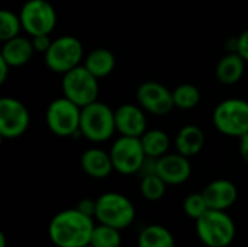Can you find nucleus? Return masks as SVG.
I'll return each instance as SVG.
<instances>
[{"label": "nucleus", "instance_id": "nucleus-18", "mask_svg": "<svg viewBox=\"0 0 248 247\" xmlns=\"http://www.w3.org/2000/svg\"><path fill=\"white\" fill-rule=\"evenodd\" d=\"M246 64L247 61L237 51H231L218 61L215 76L218 82L225 86L237 84L246 73Z\"/></svg>", "mask_w": 248, "mask_h": 247}, {"label": "nucleus", "instance_id": "nucleus-21", "mask_svg": "<svg viewBox=\"0 0 248 247\" xmlns=\"http://www.w3.org/2000/svg\"><path fill=\"white\" fill-rule=\"evenodd\" d=\"M138 247H176V240L167 227L150 224L140 231Z\"/></svg>", "mask_w": 248, "mask_h": 247}, {"label": "nucleus", "instance_id": "nucleus-20", "mask_svg": "<svg viewBox=\"0 0 248 247\" xmlns=\"http://www.w3.org/2000/svg\"><path fill=\"white\" fill-rule=\"evenodd\" d=\"M84 67L97 79L108 77L116 67V57L108 48H96L90 51L83 61Z\"/></svg>", "mask_w": 248, "mask_h": 247}, {"label": "nucleus", "instance_id": "nucleus-30", "mask_svg": "<svg viewBox=\"0 0 248 247\" xmlns=\"http://www.w3.org/2000/svg\"><path fill=\"white\" fill-rule=\"evenodd\" d=\"M77 210H80L83 214L89 215V217H93L96 215V199H90V198H83L81 201L77 202L76 205ZM96 220V218H94Z\"/></svg>", "mask_w": 248, "mask_h": 247}, {"label": "nucleus", "instance_id": "nucleus-7", "mask_svg": "<svg viewBox=\"0 0 248 247\" xmlns=\"http://www.w3.org/2000/svg\"><path fill=\"white\" fill-rule=\"evenodd\" d=\"M45 66L57 74H65L84 61L83 42L73 35H61L52 39L49 49L44 54Z\"/></svg>", "mask_w": 248, "mask_h": 247}, {"label": "nucleus", "instance_id": "nucleus-15", "mask_svg": "<svg viewBox=\"0 0 248 247\" xmlns=\"http://www.w3.org/2000/svg\"><path fill=\"white\" fill-rule=\"evenodd\" d=\"M202 194L209 210L221 211L230 210L238 198V189L235 183L228 179H215L209 182L202 191Z\"/></svg>", "mask_w": 248, "mask_h": 247}, {"label": "nucleus", "instance_id": "nucleus-16", "mask_svg": "<svg viewBox=\"0 0 248 247\" xmlns=\"http://www.w3.org/2000/svg\"><path fill=\"white\" fill-rule=\"evenodd\" d=\"M81 170L93 179H106L115 169L110 153L100 147H90L80 157Z\"/></svg>", "mask_w": 248, "mask_h": 247}, {"label": "nucleus", "instance_id": "nucleus-6", "mask_svg": "<svg viewBox=\"0 0 248 247\" xmlns=\"http://www.w3.org/2000/svg\"><path fill=\"white\" fill-rule=\"evenodd\" d=\"M212 122L218 132L240 138L248 132V100L231 98L219 102L212 112Z\"/></svg>", "mask_w": 248, "mask_h": 247}, {"label": "nucleus", "instance_id": "nucleus-23", "mask_svg": "<svg viewBox=\"0 0 248 247\" xmlns=\"http://www.w3.org/2000/svg\"><path fill=\"white\" fill-rule=\"evenodd\" d=\"M201 90L198 86L192 83H182L173 89V100L174 106L180 111H190L195 109L201 102Z\"/></svg>", "mask_w": 248, "mask_h": 247}, {"label": "nucleus", "instance_id": "nucleus-34", "mask_svg": "<svg viewBox=\"0 0 248 247\" xmlns=\"http://www.w3.org/2000/svg\"><path fill=\"white\" fill-rule=\"evenodd\" d=\"M83 247H93L92 245H86V246H83Z\"/></svg>", "mask_w": 248, "mask_h": 247}, {"label": "nucleus", "instance_id": "nucleus-33", "mask_svg": "<svg viewBox=\"0 0 248 247\" xmlns=\"http://www.w3.org/2000/svg\"><path fill=\"white\" fill-rule=\"evenodd\" d=\"M7 246V239H6V234L3 231H0V247Z\"/></svg>", "mask_w": 248, "mask_h": 247}, {"label": "nucleus", "instance_id": "nucleus-5", "mask_svg": "<svg viewBox=\"0 0 248 247\" xmlns=\"http://www.w3.org/2000/svg\"><path fill=\"white\" fill-rule=\"evenodd\" d=\"M96 221L115 227L128 229L135 220V207L132 201L119 192H105L96 199Z\"/></svg>", "mask_w": 248, "mask_h": 247}, {"label": "nucleus", "instance_id": "nucleus-31", "mask_svg": "<svg viewBox=\"0 0 248 247\" xmlns=\"http://www.w3.org/2000/svg\"><path fill=\"white\" fill-rule=\"evenodd\" d=\"M238 151H240L241 159L248 163V132L238 138Z\"/></svg>", "mask_w": 248, "mask_h": 247}, {"label": "nucleus", "instance_id": "nucleus-10", "mask_svg": "<svg viewBox=\"0 0 248 247\" xmlns=\"http://www.w3.org/2000/svg\"><path fill=\"white\" fill-rule=\"evenodd\" d=\"M109 153H110L115 172L121 175L140 173L144 165V160L147 159L141 138L138 137L119 135L113 141Z\"/></svg>", "mask_w": 248, "mask_h": 247}, {"label": "nucleus", "instance_id": "nucleus-24", "mask_svg": "<svg viewBox=\"0 0 248 247\" xmlns=\"http://www.w3.org/2000/svg\"><path fill=\"white\" fill-rule=\"evenodd\" d=\"M122 236L121 230L106 226V224H96L90 245L93 247H121Z\"/></svg>", "mask_w": 248, "mask_h": 247}, {"label": "nucleus", "instance_id": "nucleus-29", "mask_svg": "<svg viewBox=\"0 0 248 247\" xmlns=\"http://www.w3.org/2000/svg\"><path fill=\"white\" fill-rule=\"evenodd\" d=\"M235 51L248 63V28L235 39Z\"/></svg>", "mask_w": 248, "mask_h": 247}, {"label": "nucleus", "instance_id": "nucleus-28", "mask_svg": "<svg viewBox=\"0 0 248 247\" xmlns=\"http://www.w3.org/2000/svg\"><path fill=\"white\" fill-rule=\"evenodd\" d=\"M31 39H32L35 52H41V54H45L52 44V39L49 38V35H35V36H31Z\"/></svg>", "mask_w": 248, "mask_h": 247}, {"label": "nucleus", "instance_id": "nucleus-9", "mask_svg": "<svg viewBox=\"0 0 248 247\" xmlns=\"http://www.w3.org/2000/svg\"><path fill=\"white\" fill-rule=\"evenodd\" d=\"M19 16L26 35H51L57 25V10L48 0H26Z\"/></svg>", "mask_w": 248, "mask_h": 247}, {"label": "nucleus", "instance_id": "nucleus-4", "mask_svg": "<svg viewBox=\"0 0 248 247\" xmlns=\"http://www.w3.org/2000/svg\"><path fill=\"white\" fill-rule=\"evenodd\" d=\"M81 108L65 96L54 99L45 112V122L48 130L61 138H71L81 135L80 132Z\"/></svg>", "mask_w": 248, "mask_h": 247}, {"label": "nucleus", "instance_id": "nucleus-11", "mask_svg": "<svg viewBox=\"0 0 248 247\" xmlns=\"http://www.w3.org/2000/svg\"><path fill=\"white\" fill-rule=\"evenodd\" d=\"M31 124V115L23 102L4 96L0 99V135L7 140L22 137Z\"/></svg>", "mask_w": 248, "mask_h": 247}, {"label": "nucleus", "instance_id": "nucleus-27", "mask_svg": "<svg viewBox=\"0 0 248 247\" xmlns=\"http://www.w3.org/2000/svg\"><path fill=\"white\" fill-rule=\"evenodd\" d=\"M209 210L205 197L202 192H193L190 195H187L183 201V211L187 217H190L192 220H198L199 217H202L206 211Z\"/></svg>", "mask_w": 248, "mask_h": 247}, {"label": "nucleus", "instance_id": "nucleus-3", "mask_svg": "<svg viewBox=\"0 0 248 247\" xmlns=\"http://www.w3.org/2000/svg\"><path fill=\"white\" fill-rule=\"evenodd\" d=\"M235 233V223L227 211L208 210L196 220V234L206 247H228Z\"/></svg>", "mask_w": 248, "mask_h": 247}, {"label": "nucleus", "instance_id": "nucleus-19", "mask_svg": "<svg viewBox=\"0 0 248 247\" xmlns=\"http://www.w3.org/2000/svg\"><path fill=\"white\" fill-rule=\"evenodd\" d=\"M205 146V134L201 127L187 124L182 127L174 138V147L176 151L186 156V157H193L198 156Z\"/></svg>", "mask_w": 248, "mask_h": 247}, {"label": "nucleus", "instance_id": "nucleus-12", "mask_svg": "<svg viewBox=\"0 0 248 247\" xmlns=\"http://www.w3.org/2000/svg\"><path fill=\"white\" fill-rule=\"evenodd\" d=\"M137 102L148 114L167 115L176 106L173 100V90L167 89L158 82H144L137 89Z\"/></svg>", "mask_w": 248, "mask_h": 247}, {"label": "nucleus", "instance_id": "nucleus-25", "mask_svg": "<svg viewBox=\"0 0 248 247\" xmlns=\"http://www.w3.org/2000/svg\"><path fill=\"white\" fill-rule=\"evenodd\" d=\"M167 186L169 185L157 173H153V175H147L141 178L140 192L147 201L155 202V201H160L166 195Z\"/></svg>", "mask_w": 248, "mask_h": 247}, {"label": "nucleus", "instance_id": "nucleus-26", "mask_svg": "<svg viewBox=\"0 0 248 247\" xmlns=\"http://www.w3.org/2000/svg\"><path fill=\"white\" fill-rule=\"evenodd\" d=\"M22 20L19 13H15L9 9L0 10V39L1 42L12 39L20 35L22 31Z\"/></svg>", "mask_w": 248, "mask_h": 247}, {"label": "nucleus", "instance_id": "nucleus-1", "mask_svg": "<svg viewBox=\"0 0 248 247\" xmlns=\"http://www.w3.org/2000/svg\"><path fill=\"white\" fill-rule=\"evenodd\" d=\"M94 218L77 208L57 213L48 224V237L57 247H83L90 245Z\"/></svg>", "mask_w": 248, "mask_h": 247}, {"label": "nucleus", "instance_id": "nucleus-32", "mask_svg": "<svg viewBox=\"0 0 248 247\" xmlns=\"http://www.w3.org/2000/svg\"><path fill=\"white\" fill-rule=\"evenodd\" d=\"M10 70H12L10 64H9L6 60H3V58L0 57V84H4V82H6V79H7Z\"/></svg>", "mask_w": 248, "mask_h": 247}, {"label": "nucleus", "instance_id": "nucleus-17", "mask_svg": "<svg viewBox=\"0 0 248 247\" xmlns=\"http://www.w3.org/2000/svg\"><path fill=\"white\" fill-rule=\"evenodd\" d=\"M33 52H35V48L32 45L31 36L19 35V36H15V38L3 42L0 57L3 60H6L12 68H15V67H22V66L28 64L33 55Z\"/></svg>", "mask_w": 248, "mask_h": 247}, {"label": "nucleus", "instance_id": "nucleus-14", "mask_svg": "<svg viewBox=\"0 0 248 247\" xmlns=\"http://www.w3.org/2000/svg\"><path fill=\"white\" fill-rule=\"evenodd\" d=\"M157 175L169 185L177 186L189 181L192 165L189 157L180 153H167L157 160Z\"/></svg>", "mask_w": 248, "mask_h": 247}, {"label": "nucleus", "instance_id": "nucleus-2", "mask_svg": "<svg viewBox=\"0 0 248 247\" xmlns=\"http://www.w3.org/2000/svg\"><path fill=\"white\" fill-rule=\"evenodd\" d=\"M80 132L81 137L94 144L110 140L116 132L115 111L100 100L81 108Z\"/></svg>", "mask_w": 248, "mask_h": 247}, {"label": "nucleus", "instance_id": "nucleus-13", "mask_svg": "<svg viewBox=\"0 0 248 247\" xmlns=\"http://www.w3.org/2000/svg\"><path fill=\"white\" fill-rule=\"evenodd\" d=\"M116 132L119 135L141 137L147 130V115L145 111L138 103H124L115 109Z\"/></svg>", "mask_w": 248, "mask_h": 247}, {"label": "nucleus", "instance_id": "nucleus-22", "mask_svg": "<svg viewBox=\"0 0 248 247\" xmlns=\"http://www.w3.org/2000/svg\"><path fill=\"white\" fill-rule=\"evenodd\" d=\"M141 143L144 147V151L148 157L160 159L170 150V137L167 132L158 128L147 130L141 137Z\"/></svg>", "mask_w": 248, "mask_h": 247}, {"label": "nucleus", "instance_id": "nucleus-8", "mask_svg": "<svg viewBox=\"0 0 248 247\" xmlns=\"http://www.w3.org/2000/svg\"><path fill=\"white\" fill-rule=\"evenodd\" d=\"M61 90L62 96L68 98L80 108H84L97 100L99 79L93 76L84 64H80L62 74Z\"/></svg>", "mask_w": 248, "mask_h": 247}]
</instances>
